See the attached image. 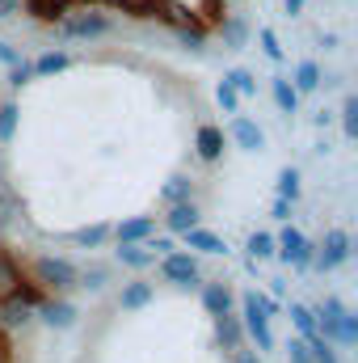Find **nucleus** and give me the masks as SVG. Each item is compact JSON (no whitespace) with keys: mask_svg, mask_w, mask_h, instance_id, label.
<instances>
[{"mask_svg":"<svg viewBox=\"0 0 358 363\" xmlns=\"http://www.w3.org/2000/svg\"><path fill=\"white\" fill-rule=\"evenodd\" d=\"M219 152H224V131L219 127H198V157L202 161H219Z\"/></svg>","mask_w":358,"mask_h":363,"instance_id":"obj_16","label":"nucleus"},{"mask_svg":"<svg viewBox=\"0 0 358 363\" xmlns=\"http://www.w3.org/2000/svg\"><path fill=\"white\" fill-rule=\"evenodd\" d=\"M241 325H245V338L258 342V351H274V330H270V317L258 308L253 291L241 296Z\"/></svg>","mask_w":358,"mask_h":363,"instance_id":"obj_4","label":"nucleus"},{"mask_svg":"<svg viewBox=\"0 0 358 363\" xmlns=\"http://www.w3.org/2000/svg\"><path fill=\"white\" fill-rule=\"evenodd\" d=\"M358 342V317L354 313H346L342 317V334H337V347H354Z\"/></svg>","mask_w":358,"mask_h":363,"instance_id":"obj_30","label":"nucleus"},{"mask_svg":"<svg viewBox=\"0 0 358 363\" xmlns=\"http://www.w3.org/2000/svg\"><path fill=\"white\" fill-rule=\"evenodd\" d=\"M105 30H110V21L101 13H81V17H68L64 21V34L68 38H101Z\"/></svg>","mask_w":358,"mask_h":363,"instance_id":"obj_12","label":"nucleus"},{"mask_svg":"<svg viewBox=\"0 0 358 363\" xmlns=\"http://www.w3.org/2000/svg\"><path fill=\"white\" fill-rule=\"evenodd\" d=\"M224 81H228L232 89L241 93V97H249V93H258V77H253V72H245V68H232V72H228Z\"/></svg>","mask_w":358,"mask_h":363,"instance_id":"obj_25","label":"nucleus"},{"mask_svg":"<svg viewBox=\"0 0 358 363\" xmlns=\"http://www.w3.org/2000/svg\"><path fill=\"white\" fill-rule=\"evenodd\" d=\"M161 279L173 283V287H198L202 283V267H198V258L190 250H173V254L161 258Z\"/></svg>","mask_w":358,"mask_h":363,"instance_id":"obj_3","label":"nucleus"},{"mask_svg":"<svg viewBox=\"0 0 358 363\" xmlns=\"http://www.w3.org/2000/svg\"><path fill=\"white\" fill-rule=\"evenodd\" d=\"M342 127H346L350 140L358 135V97H346V106H342Z\"/></svg>","mask_w":358,"mask_h":363,"instance_id":"obj_29","label":"nucleus"},{"mask_svg":"<svg viewBox=\"0 0 358 363\" xmlns=\"http://www.w3.org/2000/svg\"><path fill=\"white\" fill-rule=\"evenodd\" d=\"M215 342H219L224 351H232V355L245 347V325H241V317H236V313L215 317Z\"/></svg>","mask_w":358,"mask_h":363,"instance_id":"obj_10","label":"nucleus"},{"mask_svg":"<svg viewBox=\"0 0 358 363\" xmlns=\"http://www.w3.org/2000/svg\"><path fill=\"white\" fill-rule=\"evenodd\" d=\"M76 262L72 258H59V254H38L34 262H30V279H34V287H42V291H55V296H64V291H72L76 287Z\"/></svg>","mask_w":358,"mask_h":363,"instance_id":"obj_1","label":"nucleus"},{"mask_svg":"<svg viewBox=\"0 0 358 363\" xmlns=\"http://www.w3.org/2000/svg\"><path fill=\"white\" fill-rule=\"evenodd\" d=\"M350 245H354V241H350V233H346V228H329V233H325V241H321V245H312V267H316L321 274L346 267Z\"/></svg>","mask_w":358,"mask_h":363,"instance_id":"obj_2","label":"nucleus"},{"mask_svg":"<svg viewBox=\"0 0 358 363\" xmlns=\"http://www.w3.org/2000/svg\"><path fill=\"white\" fill-rule=\"evenodd\" d=\"M152 283H144V279H131V283H122V291H118V308L122 313H139V308H148L152 304Z\"/></svg>","mask_w":358,"mask_h":363,"instance_id":"obj_11","label":"nucleus"},{"mask_svg":"<svg viewBox=\"0 0 358 363\" xmlns=\"http://www.w3.org/2000/svg\"><path fill=\"white\" fill-rule=\"evenodd\" d=\"M304 342H308V355H312V363H342L337 347H333V342H325L321 334H312V338H304Z\"/></svg>","mask_w":358,"mask_h":363,"instance_id":"obj_21","label":"nucleus"},{"mask_svg":"<svg viewBox=\"0 0 358 363\" xmlns=\"http://www.w3.org/2000/svg\"><path fill=\"white\" fill-rule=\"evenodd\" d=\"M291 325H295V338H312L316 334V313H312V304H291Z\"/></svg>","mask_w":358,"mask_h":363,"instance_id":"obj_17","label":"nucleus"},{"mask_svg":"<svg viewBox=\"0 0 358 363\" xmlns=\"http://www.w3.org/2000/svg\"><path fill=\"white\" fill-rule=\"evenodd\" d=\"M287 363H312V355H308V342H304V338H287Z\"/></svg>","mask_w":358,"mask_h":363,"instance_id":"obj_32","label":"nucleus"},{"mask_svg":"<svg viewBox=\"0 0 358 363\" xmlns=\"http://www.w3.org/2000/svg\"><path fill=\"white\" fill-rule=\"evenodd\" d=\"M185 237V245L194 250V254H228V245H224V237H215L211 228H190V233H181Z\"/></svg>","mask_w":358,"mask_h":363,"instance_id":"obj_14","label":"nucleus"},{"mask_svg":"<svg viewBox=\"0 0 358 363\" xmlns=\"http://www.w3.org/2000/svg\"><path fill=\"white\" fill-rule=\"evenodd\" d=\"M249 258H253V262L274 258V237H270V233H253V237H249Z\"/></svg>","mask_w":358,"mask_h":363,"instance_id":"obj_26","label":"nucleus"},{"mask_svg":"<svg viewBox=\"0 0 358 363\" xmlns=\"http://www.w3.org/2000/svg\"><path fill=\"white\" fill-rule=\"evenodd\" d=\"M190 190H194V186H190V178H173L169 186H165V190H161V203H165V207H173V203H185V199H190Z\"/></svg>","mask_w":358,"mask_h":363,"instance_id":"obj_24","label":"nucleus"},{"mask_svg":"<svg viewBox=\"0 0 358 363\" xmlns=\"http://www.w3.org/2000/svg\"><path fill=\"white\" fill-rule=\"evenodd\" d=\"M202 224V211H198V203H173L169 211H165V228H169V237H181V233H190V228H198Z\"/></svg>","mask_w":358,"mask_h":363,"instance_id":"obj_8","label":"nucleus"},{"mask_svg":"<svg viewBox=\"0 0 358 363\" xmlns=\"http://www.w3.org/2000/svg\"><path fill=\"white\" fill-rule=\"evenodd\" d=\"M232 304H236V296H232V287H228L224 279H211V283H202V308H207L211 317H224V313H232Z\"/></svg>","mask_w":358,"mask_h":363,"instance_id":"obj_9","label":"nucleus"},{"mask_svg":"<svg viewBox=\"0 0 358 363\" xmlns=\"http://www.w3.org/2000/svg\"><path fill=\"white\" fill-rule=\"evenodd\" d=\"M274 254L295 271H312V241L299 228H282V237L274 241Z\"/></svg>","mask_w":358,"mask_h":363,"instance_id":"obj_5","label":"nucleus"},{"mask_svg":"<svg viewBox=\"0 0 358 363\" xmlns=\"http://www.w3.org/2000/svg\"><path fill=\"white\" fill-rule=\"evenodd\" d=\"M17 4H21V0H0V17H8V13H13Z\"/></svg>","mask_w":358,"mask_h":363,"instance_id":"obj_37","label":"nucleus"},{"mask_svg":"<svg viewBox=\"0 0 358 363\" xmlns=\"http://www.w3.org/2000/svg\"><path fill=\"white\" fill-rule=\"evenodd\" d=\"M262 47H266V55H270V60H282V47H278V38H274L270 30H262Z\"/></svg>","mask_w":358,"mask_h":363,"instance_id":"obj_33","label":"nucleus"},{"mask_svg":"<svg viewBox=\"0 0 358 363\" xmlns=\"http://www.w3.org/2000/svg\"><path fill=\"white\" fill-rule=\"evenodd\" d=\"M312 89H321V68H316V60H304L295 68V93H312Z\"/></svg>","mask_w":358,"mask_h":363,"instance_id":"obj_20","label":"nucleus"},{"mask_svg":"<svg viewBox=\"0 0 358 363\" xmlns=\"http://www.w3.org/2000/svg\"><path fill=\"white\" fill-rule=\"evenodd\" d=\"M110 283V267L105 262H93L85 271H76V287H89V291H101Z\"/></svg>","mask_w":358,"mask_h":363,"instance_id":"obj_19","label":"nucleus"},{"mask_svg":"<svg viewBox=\"0 0 358 363\" xmlns=\"http://www.w3.org/2000/svg\"><path fill=\"white\" fill-rule=\"evenodd\" d=\"M114 258H118L127 271H148V267H156V258L148 254V245H118Z\"/></svg>","mask_w":358,"mask_h":363,"instance_id":"obj_15","label":"nucleus"},{"mask_svg":"<svg viewBox=\"0 0 358 363\" xmlns=\"http://www.w3.org/2000/svg\"><path fill=\"white\" fill-rule=\"evenodd\" d=\"M0 64H8V68H13V64H21V55H17L8 43H0Z\"/></svg>","mask_w":358,"mask_h":363,"instance_id":"obj_35","label":"nucleus"},{"mask_svg":"<svg viewBox=\"0 0 358 363\" xmlns=\"http://www.w3.org/2000/svg\"><path fill=\"white\" fill-rule=\"evenodd\" d=\"M232 363H262V351H236Z\"/></svg>","mask_w":358,"mask_h":363,"instance_id":"obj_36","label":"nucleus"},{"mask_svg":"<svg viewBox=\"0 0 358 363\" xmlns=\"http://www.w3.org/2000/svg\"><path fill=\"white\" fill-rule=\"evenodd\" d=\"M270 211H274V220H291V203H287V199H274Z\"/></svg>","mask_w":358,"mask_h":363,"instance_id":"obj_34","label":"nucleus"},{"mask_svg":"<svg viewBox=\"0 0 358 363\" xmlns=\"http://www.w3.org/2000/svg\"><path fill=\"white\" fill-rule=\"evenodd\" d=\"M278 199H287V203L299 199V169H282L278 174Z\"/></svg>","mask_w":358,"mask_h":363,"instance_id":"obj_27","label":"nucleus"},{"mask_svg":"<svg viewBox=\"0 0 358 363\" xmlns=\"http://www.w3.org/2000/svg\"><path fill=\"white\" fill-rule=\"evenodd\" d=\"M17 131V101H0V140L8 144Z\"/></svg>","mask_w":358,"mask_h":363,"instance_id":"obj_28","label":"nucleus"},{"mask_svg":"<svg viewBox=\"0 0 358 363\" xmlns=\"http://www.w3.org/2000/svg\"><path fill=\"white\" fill-rule=\"evenodd\" d=\"M34 317L47 325V330H72L76 325V304L72 300H64V296H55V300H42L38 308H34Z\"/></svg>","mask_w":358,"mask_h":363,"instance_id":"obj_6","label":"nucleus"},{"mask_svg":"<svg viewBox=\"0 0 358 363\" xmlns=\"http://www.w3.org/2000/svg\"><path fill=\"white\" fill-rule=\"evenodd\" d=\"M304 9V0H287V13H299Z\"/></svg>","mask_w":358,"mask_h":363,"instance_id":"obj_38","label":"nucleus"},{"mask_svg":"<svg viewBox=\"0 0 358 363\" xmlns=\"http://www.w3.org/2000/svg\"><path fill=\"white\" fill-rule=\"evenodd\" d=\"M110 237H114L118 245H144L148 237H156V216H131V220H122L118 228H110Z\"/></svg>","mask_w":358,"mask_h":363,"instance_id":"obj_7","label":"nucleus"},{"mask_svg":"<svg viewBox=\"0 0 358 363\" xmlns=\"http://www.w3.org/2000/svg\"><path fill=\"white\" fill-rule=\"evenodd\" d=\"M232 140H236V148H245V152H258V148L266 144V131H262L253 118L236 114V118H232Z\"/></svg>","mask_w":358,"mask_h":363,"instance_id":"obj_13","label":"nucleus"},{"mask_svg":"<svg viewBox=\"0 0 358 363\" xmlns=\"http://www.w3.org/2000/svg\"><path fill=\"white\" fill-rule=\"evenodd\" d=\"M72 241H76L81 250H101V245L110 241V224H89V228H76V233H72Z\"/></svg>","mask_w":358,"mask_h":363,"instance_id":"obj_18","label":"nucleus"},{"mask_svg":"<svg viewBox=\"0 0 358 363\" xmlns=\"http://www.w3.org/2000/svg\"><path fill=\"white\" fill-rule=\"evenodd\" d=\"M68 64H72V60H68L64 51H47V55H42V60H38L30 72H38V77H55V72H64Z\"/></svg>","mask_w":358,"mask_h":363,"instance_id":"obj_23","label":"nucleus"},{"mask_svg":"<svg viewBox=\"0 0 358 363\" xmlns=\"http://www.w3.org/2000/svg\"><path fill=\"white\" fill-rule=\"evenodd\" d=\"M215 97H219V106H224V110H228V114H236V110H241V93L232 89V85H228V81H224V85H219V89H215Z\"/></svg>","mask_w":358,"mask_h":363,"instance_id":"obj_31","label":"nucleus"},{"mask_svg":"<svg viewBox=\"0 0 358 363\" xmlns=\"http://www.w3.org/2000/svg\"><path fill=\"white\" fill-rule=\"evenodd\" d=\"M274 106L282 110V114H295L299 110V93L291 81H274Z\"/></svg>","mask_w":358,"mask_h":363,"instance_id":"obj_22","label":"nucleus"}]
</instances>
